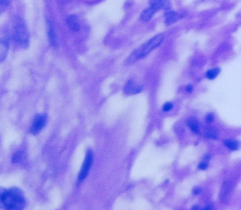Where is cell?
I'll list each match as a JSON object with an SVG mask.
<instances>
[{"instance_id": "7402d4cb", "label": "cell", "mask_w": 241, "mask_h": 210, "mask_svg": "<svg viewBox=\"0 0 241 210\" xmlns=\"http://www.w3.org/2000/svg\"><path fill=\"white\" fill-rule=\"evenodd\" d=\"M187 90H188L189 92H190V91L192 90V86H189V87L187 88Z\"/></svg>"}, {"instance_id": "9c48e42d", "label": "cell", "mask_w": 241, "mask_h": 210, "mask_svg": "<svg viewBox=\"0 0 241 210\" xmlns=\"http://www.w3.org/2000/svg\"><path fill=\"white\" fill-rule=\"evenodd\" d=\"M67 24L70 27L71 29H73V31H77L79 29V22L78 19L75 14H72L67 18Z\"/></svg>"}, {"instance_id": "3957f363", "label": "cell", "mask_w": 241, "mask_h": 210, "mask_svg": "<svg viewBox=\"0 0 241 210\" xmlns=\"http://www.w3.org/2000/svg\"><path fill=\"white\" fill-rule=\"evenodd\" d=\"M14 39L22 46L28 44V33L23 22H17L14 26Z\"/></svg>"}, {"instance_id": "ac0fdd59", "label": "cell", "mask_w": 241, "mask_h": 210, "mask_svg": "<svg viewBox=\"0 0 241 210\" xmlns=\"http://www.w3.org/2000/svg\"><path fill=\"white\" fill-rule=\"evenodd\" d=\"M207 163L206 162H202V163H200L199 164V169H201V170H206V168H207Z\"/></svg>"}, {"instance_id": "9a60e30c", "label": "cell", "mask_w": 241, "mask_h": 210, "mask_svg": "<svg viewBox=\"0 0 241 210\" xmlns=\"http://www.w3.org/2000/svg\"><path fill=\"white\" fill-rule=\"evenodd\" d=\"M219 72H220L219 68H213V69L208 70V71L206 72V78H209V79H214V78H216L217 76L218 75Z\"/></svg>"}, {"instance_id": "8992f818", "label": "cell", "mask_w": 241, "mask_h": 210, "mask_svg": "<svg viewBox=\"0 0 241 210\" xmlns=\"http://www.w3.org/2000/svg\"><path fill=\"white\" fill-rule=\"evenodd\" d=\"M9 49V34L4 33L1 38V46H0V56H1V61H4L6 58L7 53Z\"/></svg>"}, {"instance_id": "2e32d148", "label": "cell", "mask_w": 241, "mask_h": 210, "mask_svg": "<svg viewBox=\"0 0 241 210\" xmlns=\"http://www.w3.org/2000/svg\"><path fill=\"white\" fill-rule=\"evenodd\" d=\"M206 136L209 139H217L218 134H217V131L214 128H208V129H206Z\"/></svg>"}, {"instance_id": "5bb4252c", "label": "cell", "mask_w": 241, "mask_h": 210, "mask_svg": "<svg viewBox=\"0 0 241 210\" xmlns=\"http://www.w3.org/2000/svg\"><path fill=\"white\" fill-rule=\"evenodd\" d=\"M188 125L189 126L191 131H193L194 133H198L199 132V122L196 119H194V118L189 119L188 121Z\"/></svg>"}, {"instance_id": "6da1fadb", "label": "cell", "mask_w": 241, "mask_h": 210, "mask_svg": "<svg viewBox=\"0 0 241 210\" xmlns=\"http://www.w3.org/2000/svg\"><path fill=\"white\" fill-rule=\"evenodd\" d=\"M163 39H164V34H158L156 37H154L152 40L148 41L146 44H144L143 45L136 49L131 54V56L127 59L126 64H132L135 61H139V59L144 58L146 55H148L151 51L156 49L162 43Z\"/></svg>"}, {"instance_id": "44dd1931", "label": "cell", "mask_w": 241, "mask_h": 210, "mask_svg": "<svg viewBox=\"0 0 241 210\" xmlns=\"http://www.w3.org/2000/svg\"><path fill=\"white\" fill-rule=\"evenodd\" d=\"M200 191H201V188H200V187H195V188H194V191H193V192H194V194H198Z\"/></svg>"}, {"instance_id": "d6986e66", "label": "cell", "mask_w": 241, "mask_h": 210, "mask_svg": "<svg viewBox=\"0 0 241 210\" xmlns=\"http://www.w3.org/2000/svg\"><path fill=\"white\" fill-rule=\"evenodd\" d=\"M213 119H214L213 114H207V116L206 117V120L207 123H211L213 121Z\"/></svg>"}, {"instance_id": "5b68a950", "label": "cell", "mask_w": 241, "mask_h": 210, "mask_svg": "<svg viewBox=\"0 0 241 210\" xmlns=\"http://www.w3.org/2000/svg\"><path fill=\"white\" fill-rule=\"evenodd\" d=\"M46 123V116L45 115H38L36 116L33 120V124L31 126V133L34 135L38 134V133L42 130V128L44 126Z\"/></svg>"}, {"instance_id": "7c38bea8", "label": "cell", "mask_w": 241, "mask_h": 210, "mask_svg": "<svg viewBox=\"0 0 241 210\" xmlns=\"http://www.w3.org/2000/svg\"><path fill=\"white\" fill-rule=\"evenodd\" d=\"M48 35H49V40H50L51 44L54 45V46H57V44H58V43H57V36H56L54 27H53V26L51 25L50 22L48 24Z\"/></svg>"}, {"instance_id": "ffe728a7", "label": "cell", "mask_w": 241, "mask_h": 210, "mask_svg": "<svg viewBox=\"0 0 241 210\" xmlns=\"http://www.w3.org/2000/svg\"><path fill=\"white\" fill-rule=\"evenodd\" d=\"M9 3H10V0H1V7L5 9L9 5Z\"/></svg>"}, {"instance_id": "4fadbf2b", "label": "cell", "mask_w": 241, "mask_h": 210, "mask_svg": "<svg viewBox=\"0 0 241 210\" xmlns=\"http://www.w3.org/2000/svg\"><path fill=\"white\" fill-rule=\"evenodd\" d=\"M223 143L230 150H237L239 148V143L234 140H225Z\"/></svg>"}, {"instance_id": "277c9868", "label": "cell", "mask_w": 241, "mask_h": 210, "mask_svg": "<svg viewBox=\"0 0 241 210\" xmlns=\"http://www.w3.org/2000/svg\"><path fill=\"white\" fill-rule=\"evenodd\" d=\"M92 160H93V155H92V152H91V150H88L87 154H86V158H85V161L82 165V168L80 170V173H79V175H78L79 181H82L87 177L89 171V169L91 167V164H92Z\"/></svg>"}, {"instance_id": "ba28073f", "label": "cell", "mask_w": 241, "mask_h": 210, "mask_svg": "<svg viewBox=\"0 0 241 210\" xmlns=\"http://www.w3.org/2000/svg\"><path fill=\"white\" fill-rule=\"evenodd\" d=\"M141 87H137L135 85V83L133 82V80H129L125 87H124V92L126 94H135V93H139L141 91Z\"/></svg>"}, {"instance_id": "52a82bcc", "label": "cell", "mask_w": 241, "mask_h": 210, "mask_svg": "<svg viewBox=\"0 0 241 210\" xmlns=\"http://www.w3.org/2000/svg\"><path fill=\"white\" fill-rule=\"evenodd\" d=\"M149 3H150V6L153 7L156 10H161V9L168 10L171 7L170 2L168 0H150Z\"/></svg>"}, {"instance_id": "7a4b0ae2", "label": "cell", "mask_w": 241, "mask_h": 210, "mask_svg": "<svg viewBox=\"0 0 241 210\" xmlns=\"http://www.w3.org/2000/svg\"><path fill=\"white\" fill-rule=\"evenodd\" d=\"M4 206L10 210L22 209L25 205V199L22 193L17 189H10L1 195Z\"/></svg>"}, {"instance_id": "e0dca14e", "label": "cell", "mask_w": 241, "mask_h": 210, "mask_svg": "<svg viewBox=\"0 0 241 210\" xmlns=\"http://www.w3.org/2000/svg\"><path fill=\"white\" fill-rule=\"evenodd\" d=\"M172 108V104L170 103V102L164 104V106H163V110L166 111V112H167V111H170Z\"/></svg>"}, {"instance_id": "8fae6325", "label": "cell", "mask_w": 241, "mask_h": 210, "mask_svg": "<svg viewBox=\"0 0 241 210\" xmlns=\"http://www.w3.org/2000/svg\"><path fill=\"white\" fill-rule=\"evenodd\" d=\"M156 10H155L153 7H149L148 9H146L142 13H141V20L142 21H149L150 19L153 17V15L156 13Z\"/></svg>"}, {"instance_id": "30bf717a", "label": "cell", "mask_w": 241, "mask_h": 210, "mask_svg": "<svg viewBox=\"0 0 241 210\" xmlns=\"http://www.w3.org/2000/svg\"><path fill=\"white\" fill-rule=\"evenodd\" d=\"M180 18V15L175 12V11H171L169 13L166 14V17H165V23L167 25H172L173 24L174 22H176L178 19Z\"/></svg>"}]
</instances>
